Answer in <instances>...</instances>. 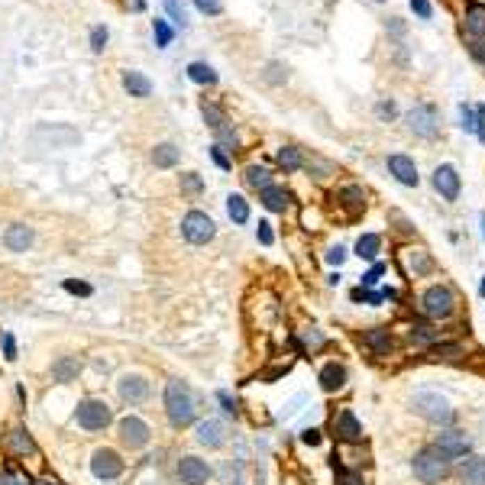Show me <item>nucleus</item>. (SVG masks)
<instances>
[{"mask_svg":"<svg viewBox=\"0 0 485 485\" xmlns=\"http://www.w3.org/2000/svg\"><path fill=\"white\" fill-rule=\"evenodd\" d=\"M411 469L424 485H440L450 476V459L437 447H424L418 457L411 459Z\"/></svg>","mask_w":485,"mask_h":485,"instance_id":"obj_2","label":"nucleus"},{"mask_svg":"<svg viewBox=\"0 0 485 485\" xmlns=\"http://www.w3.org/2000/svg\"><path fill=\"white\" fill-rule=\"evenodd\" d=\"M3 443H7V450L13 453V457H19V459H26V457H39V447H36V440L29 437V430H23V427H13L3 437Z\"/></svg>","mask_w":485,"mask_h":485,"instance_id":"obj_17","label":"nucleus"},{"mask_svg":"<svg viewBox=\"0 0 485 485\" xmlns=\"http://www.w3.org/2000/svg\"><path fill=\"white\" fill-rule=\"evenodd\" d=\"M479 220H482V240H485V214H482V217H479Z\"/></svg>","mask_w":485,"mask_h":485,"instance_id":"obj_62","label":"nucleus"},{"mask_svg":"<svg viewBox=\"0 0 485 485\" xmlns=\"http://www.w3.org/2000/svg\"><path fill=\"white\" fill-rule=\"evenodd\" d=\"M178 162H181V149H178L175 142H159L152 149V165L156 168H175Z\"/></svg>","mask_w":485,"mask_h":485,"instance_id":"obj_27","label":"nucleus"},{"mask_svg":"<svg viewBox=\"0 0 485 485\" xmlns=\"http://www.w3.org/2000/svg\"><path fill=\"white\" fill-rule=\"evenodd\" d=\"M33 485H62V482H56V479H42V482H33Z\"/></svg>","mask_w":485,"mask_h":485,"instance_id":"obj_60","label":"nucleus"},{"mask_svg":"<svg viewBox=\"0 0 485 485\" xmlns=\"http://www.w3.org/2000/svg\"><path fill=\"white\" fill-rule=\"evenodd\" d=\"M466 33L485 42V3H479V0H472L466 7Z\"/></svg>","mask_w":485,"mask_h":485,"instance_id":"obj_23","label":"nucleus"},{"mask_svg":"<svg viewBox=\"0 0 485 485\" xmlns=\"http://www.w3.org/2000/svg\"><path fill=\"white\" fill-rule=\"evenodd\" d=\"M256 236H259L262 246H272V243H275V233H272V224H269V220H259V230H256Z\"/></svg>","mask_w":485,"mask_h":485,"instance_id":"obj_53","label":"nucleus"},{"mask_svg":"<svg viewBox=\"0 0 485 485\" xmlns=\"http://www.w3.org/2000/svg\"><path fill=\"white\" fill-rule=\"evenodd\" d=\"M334 437L340 443H363V424L353 414V408H343L340 414H334Z\"/></svg>","mask_w":485,"mask_h":485,"instance_id":"obj_14","label":"nucleus"},{"mask_svg":"<svg viewBox=\"0 0 485 485\" xmlns=\"http://www.w3.org/2000/svg\"><path fill=\"white\" fill-rule=\"evenodd\" d=\"M379 252H382V236L379 233H363L356 240V256L359 259H379Z\"/></svg>","mask_w":485,"mask_h":485,"instance_id":"obj_28","label":"nucleus"},{"mask_svg":"<svg viewBox=\"0 0 485 485\" xmlns=\"http://www.w3.org/2000/svg\"><path fill=\"white\" fill-rule=\"evenodd\" d=\"M375 117H379V120L392 123L395 117H398V107H395V101H379V104H375Z\"/></svg>","mask_w":485,"mask_h":485,"instance_id":"obj_46","label":"nucleus"},{"mask_svg":"<svg viewBox=\"0 0 485 485\" xmlns=\"http://www.w3.org/2000/svg\"><path fill=\"white\" fill-rule=\"evenodd\" d=\"M388 29H392L395 36H402V33H404V23H398V19H392V23H388Z\"/></svg>","mask_w":485,"mask_h":485,"instance_id":"obj_59","label":"nucleus"},{"mask_svg":"<svg viewBox=\"0 0 485 485\" xmlns=\"http://www.w3.org/2000/svg\"><path fill=\"white\" fill-rule=\"evenodd\" d=\"M414 411H418L420 418H427L430 424H440V427H447V424H453V408H450V402L443 398V395L437 392H418L414 395Z\"/></svg>","mask_w":485,"mask_h":485,"instance_id":"obj_5","label":"nucleus"},{"mask_svg":"<svg viewBox=\"0 0 485 485\" xmlns=\"http://www.w3.org/2000/svg\"><path fill=\"white\" fill-rule=\"evenodd\" d=\"M469 52H472L479 62H485V42L482 39H472V42H469Z\"/></svg>","mask_w":485,"mask_h":485,"instance_id":"obj_58","label":"nucleus"},{"mask_svg":"<svg viewBox=\"0 0 485 485\" xmlns=\"http://www.w3.org/2000/svg\"><path fill=\"white\" fill-rule=\"evenodd\" d=\"M217 404L224 408L227 418H240V408H236V398H230V392H217Z\"/></svg>","mask_w":485,"mask_h":485,"instance_id":"obj_43","label":"nucleus"},{"mask_svg":"<svg viewBox=\"0 0 485 485\" xmlns=\"http://www.w3.org/2000/svg\"><path fill=\"white\" fill-rule=\"evenodd\" d=\"M201 113H204V120H207V126L214 133H220L224 126H230V120H227V113L217 107L214 101H201Z\"/></svg>","mask_w":485,"mask_h":485,"instance_id":"obj_31","label":"nucleus"},{"mask_svg":"<svg viewBox=\"0 0 485 485\" xmlns=\"http://www.w3.org/2000/svg\"><path fill=\"white\" fill-rule=\"evenodd\" d=\"M0 343H3V359L7 363H17V340H13V334H0Z\"/></svg>","mask_w":485,"mask_h":485,"instance_id":"obj_48","label":"nucleus"},{"mask_svg":"<svg viewBox=\"0 0 485 485\" xmlns=\"http://www.w3.org/2000/svg\"><path fill=\"white\" fill-rule=\"evenodd\" d=\"M408 3H411V10H414L420 19H430V17H434V7H430V0H408Z\"/></svg>","mask_w":485,"mask_h":485,"instance_id":"obj_52","label":"nucleus"},{"mask_svg":"<svg viewBox=\"0 0 485 485\" xmlns=\"http://www.w3.org/2000/svg\"><path fill=\"white\" fill-rule=\"evenodd\" d=\"M162 3H165V13H168V19H172L175 26H181V29H185V26H188V13H185V7H181L178 0H162Z\"/></svg>","mask_w":485,"mask_h":485,"instance_id":"obj_39","label":"nucleus"},{"mask_svg":"<svg viewBox=\"0 0 485 485\" xmlns=\"http://www.w3.org/2000/svg\"><path fill=\"white\" fill-rule=\"evenodd\" d=\"M0 485H33V479L17 466H0Z\"/></svg>","mask_w":485,"mask_h":485,"instance_id":"obj_38","label":"nucleus"},{"mask_svg":"<svg viewBox=\"0 0 485 485\" xmlns=\"http://www.w3.org/2000/svg\"><path fill=\"white\" fill-rule=\"evenodd\" d=\"M262 78H265L269 84H281L285 78H288V72H285L279 62H269V65H265V75H262Z\"/></svg>","mask_w":485,"mask_h":485,"instance_id":"obj_45","label":"nucleus"},{"mask_svg":"<svg viewBox=\"0 0 485 485\" xmlns=\"http://www.w3.org/2000/svg\"><path fill=\"white\" fill-rule=\"evenodd\" d=\"M411 340L414 343H440V334L434 330V327H411Z\"/></svg>","mask_w":485,"mask_h":485,"instance_id":"obj_41","label":"nucleus"},{"mask_svg":"<svg viewBox=\"0 0 485 485\" xmlns=\"http://www.w3.org/2000/svg\"><path fill=\"white\" fill-rule=\"evenodd\" d=\"M181 236H185L191 246H207V243L217 236L214 217L204 214V211H188V214L181 217Z\"/></svg>","mask_w":485,"mask_h":485,"instance_id":"obj_7","label":"nucleus"},{"mask_svg":"<svg viewBox=\"0 0 485 485\" xmlns=\"http://www.w3.org/2000/svg\"><path fill=\"white\" fill-rule=\"evenodd\" d=\"M304 340H308L311 353H314V350H320V346L327 343V340H324V334H320V330H314V327H311V334H304Z\"/></svg>","mask_w":485,"mask_h":485,"instance_id":"obj_55","label":"nucleus"},{"mask_svg":"<svg viewBox=\"0 0 485 485\" xmlns=\"http://www.w3.org/2000/svg\"><path fill=\"white\" fill-rule=\"evenodd\" d=\"M65 291L68 295H81V298H88V295H91V285H88V281H75V279H65Z\"/></svg>","mask_w":485,"mask_h":485,"instance_id":"obj_50","label":"nucleus"},{"mask_svg":"<svg viewBox=\"0 0 485 485\" xmlns=\"http://www.w3.org/2000/svg\"><path fill=\"white\" fill-rule=\"evenodd\" d=\"M408 130L420 140H437L440 133V113L434 104H418L408 110Z\"/></svg>","mask_w":485,"mask_h":485,"instance_id":"obj_8","label":"nucleus"},{"mask_svg":"<svg viewBox=\"0 0 485 485\" xmlns=\"http://www.w3.org/2000/svg\"><path fill=\"white\" fill-rule=\"evenodd\" d=\"M152 36H156V46L159 49H168L172 39H175V29L168 26L165 19H152Z\"/></svg>","mask_w":485,"mask_h":485,"instance_id":"obj_37","label":"nucleus"},{"mask_svg":"<svg viewBox=\"0 0 485 485\" xmlns=\"http://www.w3.org/2000/svg\"><path fill=\"white\" fill-rule=\"evenodd\" d=\"M120 81H123V91L130 94V97H140V101L152 97V81L142 75V72H133V68H126Z\"/></svg>","mask_w":485,"mask_h":485,"instance_id":"obj_20","label":"nucleus"},{"mask_svg":"<svg viewBox=\"0 0 485 485\" xmlns=\"http://www.w3.org/2000/svg\"><path fill=\"white\" fill-rule=\"evenodd\" d=\"M78 372H81V359L78 356H62L52 363V379L56 382H75Z\"/></svg>","mask_w":485,"mask_h":485,"instance_id":"obj_24","label":"nucleus"},{"mask_svg":"<svg viewBox=\"0 0 485 485\" xmlns=\"http://www.w3.org/2000/svg\"><path fill=\"white\" fill-rule=\"evenodd\" d=\"M75 424L88 434H101L113 424V408L104 398H81L75 408Z\"/></svg>","mask_w":485,"mask_h":485,"instance_id":"obj_3","label":"nucleus"},{"mask_svg":"<svg viewBox=\"0 0 485 485\" xmlns=\"http://www.w3.org/2000/svg\"><path fill=\"white\" fill-rule=\"evenodd\" d=\"M195 440L201 443V447L207 450H220L230 440V430H227L224 420H217V418H204V420H197V427H195Z\"/></svg>","mask_w":485,"mask_h":485,"instance_id":"obj_13","label":"nucleus"},{"mask_svg":"<svg viewBox=\"0 0 485 485\" xmlns=\"http://www.w3.org/2000/svg\"><path fill=\"white\" fill-rule=\"evenodd\" d=\"M343 259H346V249L340 246V243L327 249V262H330V265H343Z\"/></svg>","mask_w":485,"mask_h":485,"instance_id":"obj_54","label":"nucleus"},{"mask_svg":"<svg viewBox=\"0 0 485 485\" xmlns=\"http://www.w3.org/2000/svg\"><path fill=\"white\" fill-rule=\"evenodd\" d=\"M259 201H262L265 211H272V214H285L288 204H291V195L281 185H269V188H262L259 191Z\"/></svg>","mask_w":485,"mask_h":485,"instance_id":"obj_19","label":"nucleus"},{"mask_svg":"<svg viewBox=\"0 0 485 485\" xmlns=\"http://www.w3.org/2000/svg\"><path fill=\"white\" fill-rule=\"evenodd\" d=\"M107 39H110V29L97 23V26L91 29V52H94V56H101L104 49H107Z\"/></svg>","mask_w":485,"mask_h":485,"instance_id":"obj_40","label":"nucleus"},{"mask_svg":"<svg viewBox=\"0 0 485 485\" xmlns=\"http://www.w3.org/2000/svg\"><path fill=\"white\" fill-rule=\"evenodd\" d=\"M476 136L485 142V104H482V107H479V110H476Z\"/></svg>","mask_w":485,"mask_h":485,"instance_id":"obj_57","label":"nucleus"},{"mask_svg":"<svg viewBox=\"0 0 485 485\" xmlns=\"http://www.w3.org/2000/svg\"><path fill=\"white\" fill-rule=\"evenodd\" d=\"M408 265L414 272V279H418V275H427L434 269V259H430L427 249H408Z\"/></svg>","mask_w":485,"mask_h":485,"instance_id":"obj_32","label":"nucleus"},{"mask_svg":"<svg viewBox=\"0 0 485 485\" xmlns=\"http://www.w3.org/2000/svg\"><path fill=\"white\" fill-rule=\"evenodd\" d=\"M301 440H304L308 447H318V443H320V430L318 427H304V430H301Z\"/></svg>","mask_w":485,"mask_h":485,"instance_id":"obj_56","label":"nucleus"},{"mask_svg":"<svg viewBox=\"0 0 485 485\" xmlns=\"http://www.w3.org/2000/svg\"><path fill=\"white\" fill-rule=\"evenodd\" d=\"M420 311H424L430 320H447L457 314V295H453V288H447V285H434V288L424 291Z\"/></svg>","mask_w":485,"mask_h":485,"instance_id":"obj_4","label":"nucleus"},{"mask_svg":"<svg viewBox=\"0 0 485 485\" xmlns=\"http://www.w3.org/2000/svg\"><path fill=\"white\" fill-rule=\"evenodd\" d=\"M336 201L346 207V211H353V214H363L365 211V191L359 185H346L336 191Z\"/></svg>","mask_w":485,"mask_h":485,"instance_id":"obj_25","label":"nucleus"},{"mask_svg":"<svg viewBox=\"0 0 485 485\" xmlns=\"http://www.w3.org/2000/svg\"><path fill=\"white\" fill-rule=\"evenodd\" d=\"M33 240H36V233H33V227H26V224H13V227H7V233H3V246H7L10 252H26L29 246H33Z\"/></svg>","mask_w":485,"mask_h":485,"instance_id":"obj_18","label":"nucleus"},{"mask_svg":"<svg viewBox=\"0 0 485 485\" xmlns=\"http://www.w3.org/2000/svg\"><path fill=\"white\" fill-rule=\"evenodd\" d=\"M459 117H463V130L476 133V107L472 104H459Z\"/></svg>","mask_w":485,"mask_h":485,"instance_id":"obj_44","label":"nucleus"},{"mask_svg":"<svg viewBox=\"0 0 485 485\" xmlns=\"http://www.w3.org/2000/svg\"><path fill=\"white\" fill-rule=\"evenodd\" d=\"M165 418L175 430L191 427L197 418L195 392H191V385L181 382V379H168L165 382Z\"/></svg>","mask_w":485,"mask_h":485,"instance_id":"obj_1","label":"nucleus"},{"mask_svg":"<svg viewBox=\"0 0 485 485\" xmlns=\"http://www.w3.org/2000/svg\"><path fill=\"white\" fill-rule=\"evenodd\" d=\"M375 3H382V0H375Z\"/></svg>","mask_w":485,"mask_h":485,"instance_id":"obj_63","label":"nucleus"},{"mask_svg":"<svg viewBox=\"0 0 485 485\" xmlns=\"http://www.w3.org/2000/svg\"><path fill=\"white\" fill-rule=\"evenodd\" d=\"M363 343L372 350L375 356H385L392 350V334L385 330V327H372V330H365L363 334Z\"/></svg>","mask_w":485,"mask_h":485,"instance_id":"obj_26","label":"nucleus"},{"mask_svg":"<svg viewBox=\"0 0 485 485\" xmlns=\"http://www.w3.org/2000/svg\"><path fill=\"white\" fill-rule=\"evenodd\" d=\"M275 162H279L281 172H298V168H304V152L298 146H281Z\"/></svg>","mask_w":485,"mask_h":485,"instance_id":"obj_29","label":"nucleus"},{"mask_svg":"<svg viewBox=\"0 0 485 485\" xmlns=\"http://www.w3.org/2000/svg\"><path fill=\"white\" fill-rule=\"evenodd\" d=\"M195 7L204 13V17H220L224 13V3L220 0H195Z\"/></svg>","mask_w":485,"mask_h":485,"instance_id":"obj_47","label":"nucleus"},{"mask_svg":"<svg viewBox=\"0 0 485 485\" xmlns=\"http://www.w3.org/2000/svg\"><path fill=\"white\" fill-rule=\"evenodd\" d=\"M382 272H385V265H382V262H375L372 269H369V272H365V275H363V285H365V288H372V285H379V279H382Z\"/></svg>","mask_w":485,"mask_h":485,"instance_id":"obj_51","label":"nucleus"},{"mask_svg":"<svg viewBox=\"0 0 485 485\" xmlns=\"http://www.w3.org/2000/svg\"><path fill=\"white\" fill-rule=\"evenodd\" d=\"M227 214H230V220L233 224H249V201L243 195H230L227 197Z\"/></svg>","mask_w":485,"mask_h":485,"instance_id":"obj_30","label":"nucleus"},{"mask_svg":"<svg viewBox=\"0 0 485 485\" xmlns=\"http://www.w3.org/2000/svg\"><path fill=\"white\" fill-rule=\"evenodd\" d=\"M336 485H365V479L359 469H340L336 472Z\"/></svg>","mask_w":485,"mask_h":485,"instance_id":"obj_42","label":"nucleus"},{"mask_svg":"<svg viewBox=\"0 0 485 485\" xmlns=\"http://www.w3.org/2000/svg\"><path fill=\"white\" fill-rule=\"evenodd\" d=\"M117 440H120L123 450L136 453V450L149 447L152 430H149V424H146L142 418H136V414H126V418H120V424H117Z\"/></svg>","mask_w":485,"mask_h":485,"instance_id":"obj_6","label":"nucleus"},{"mask_svg":"<svg viewBox=\"0 0 485 485\" xmlns=\"http://www.w3.org/2000/svg\"><path fill=\"white\" fill-rule=\"evenodd\" d=\"M178 188H181V195L197 197L201 191H204V181H201V175H197V172H185V175L178 178Z\"/></svg>","mask_w":485,"mask_h":485,"instance_id":"obj_36","label":"nucleus"},{"mask_svg":"<svg viewBox=\"0 0 485 485\" xmlns=\"http://www.w3.org/2000/svg\"><path fill=\"white\" fill-rule=\"evenodd\" d=\"M175 472H178V482L181 485H207L211 482V476H214V469H211V463L201 457H181L175 463Z\"/></svg>","mask_w":485,"mask_h":485,"instance_id":"obj_11","label":"nucleus"},{"mask_svg":"<svg viewBox=\"0 0 485 485\" xmlns=\"http://www.w3.org/2000/svg\"><path fill=\"white\" fill-rule=\"evenodd\" d=\"M434 188L440 191V197L443 201H459V188H463V181H459V172L453 165H437V172H434Z\"/></svg>","mask_w":485,"mask_h":485,"instance_id":"obj_15","label":"nucleus"},{"mask_svg":"<svg viewBox=\"0 0 485 485\" xmlns=\"http://www.w3.org/2000/svg\"><path fill=\"white\" fill-rule=\"evenodd\" d=\"M430 447H437L440 453H443V457L453 463V459H466L469 453H472V437H469L466 430L450 427V430H440L437 440H434Z\"/></svg>","mask_w":485,"mask_h":485,"instance_id":"obj_9","label":"nucleus"},{"mask_svg":"<svg viewBox=\"0 0 485 485\" xmlns=\"http://www.w3.org/2000/svg\"><path fill=\"white\" fill-rule=\"evenodd\" d=\"M243 178H246V185L256 188V191H262V188H269V185H272V172H269L265 165H249Z\"/></svg>","mask_w":485,"mask_h":485,"instance_id":"obj_34","label":"nucleus"},{"mask_svg":"<svg viewBox=\"0 0 485 485\" xmlns=\"http://www.w3.org/2000/svg\"><path fill=\"white\" fill-rule=\"evenodd\" d=\"M388 172H392L395 181H398V185H404V188H418V181H420L414 159H411V156H402V152L388 156Z\"/></svg>","mask_w":485,"mask_h":485,"instance_id":"obj_16","label":"nucleus"},{"mask_svg":"<svg viewBox=\"0 0 485 485\" xmlns=\"http://www.w3.org/2000/svg\"><path fill=\"white\" fill-rule=\"evenodd\" d=\"M211 159L217 162V168H224V172H230V168H233V159H230V156H227L224 149H220V146H211Z\"/></svg>","mask_w":485,"mask_h":485,"instance_id":"obj_49","label":"nucleus"},{"mask_svg":"<svg viewBox=\"0 0 485 485\" xmlns=\"http://www.w3.org/2000/svg\"><path fill=\"white\" fill-rule=\"evenodd\" d=\"M188 78L195 84H211V88L217 84V72L207 65V62H191V65H188Z\"/></svg>","mask_w":485,"mask_h":485,"instance_id":"obj_33","label":"nucleus"},{"mask_svg":"<svg viewBox=\"0 0 485 485\" xmlns=\"http://www.w3.org/2000/svg\"><path fill=\"white\" fill-rule=\"evenodd\" d=\"M133 7H136V10H142V7H146V0H133Z\"/></svg>","mask_w":485,"mask_h":485,"instance_id":"obj_61","label":"nucleus"},{"mask_svg":"<svg viewBox=\"0 0 485 485\" xmlns=\"http://www.w3.org/2000/svg\"><path fill=\"white\" fill-rule=\"evenodd\" d=\"M320 388H324L327 395H334V392H340L346 385V365L343 363H327L324 369H320Z\"/></svg>","mask_w":485,"mask_h":485,"instance_id":"obj_21","label":"nucleus"},{"mask_svg":"<svg viewBox=\"0 0 485 485\" xmlns=\"http://www.w3.org/2000/svg\"><path fill=\"white\" fill-rule=\"evenodd\" d=\"M430 356H434V359H447V363H457V359H463V356H466V350H463L459 343H434Z\"/></svg>","mask_w":485,"mask_h":485,"instance_id":"obj_35","label":"nucleus"},{"mask_svg":"<svg viewBox=\"0 0 485 485\" xmlns=\"http://www.w3.org/2000/svg\"><path fill=\"white\" fill-rule=\"evenodd\" d=\"M117 395H120L123 404L136 408V404H142L146 398H149V379H146V375H140V372L120 375V382H117Z\"/></svg>","mask_w":485,"mask_h":485,"instance_id":"obj_12","label":"nucleus"},{"mask_svg":"<svg viewBox=\"0 0 485 485\" xmlns=\"http://www.w3.org/2000/svg\"><path fill=\"white\" fill-rule=\"evenodd\" d=\"M123 469H126V463H123V457L117 453V450H110V447L94 450V457H91L94 479H101V482H113V479L123 476Z\"/></svg>","mask_w":485,"mask_h":485,"instance_id":"obj_10","label":"nucleus"},{"mask_svg":"<svg viewBox=\"0 0 485 485\" xmlns=\"http://www.w3.org/2000/svg\"><path fill=\"white\" fill-rule=\"evenodd\" d=\"M459 482L463 485H485V457H469L459 466Z\"/></svg>","mask_w":485,"mask_h":485,"instance_id":"obj_22","label":"nucleus"}]
</instances>
